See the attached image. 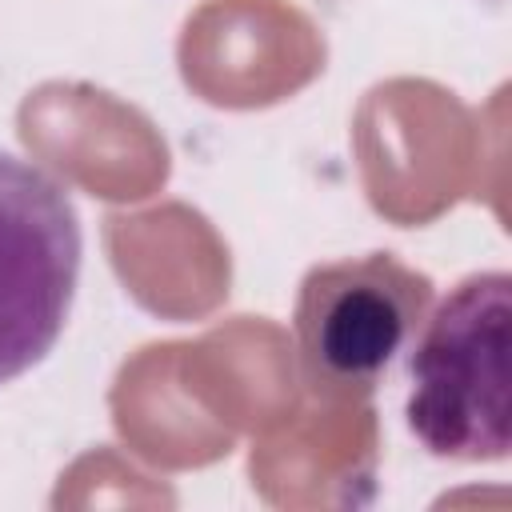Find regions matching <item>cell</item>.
<instances>
[{
  "mask_svg": "<svg viewBox=\"0 0 512 512\" xmlns=\"http://www.w3.org/2000/svg\"><path fill=\"white\" fill-rule=\"evenodd\" d=\"M404 420L420 448L456 464H500L512 448V276H464L408 348Z\"/></svg>",
  "mask_w": 512,
  "mask_h": 512,
  "instance_id": "obj_1",
  "label": "cell"
},
{
  "mask_svg": "<svg viewBox=\"0 0 512 512\" xmlns=\"http://www.w3.org/2000/svg\"><path fill=\"white\" fill-rule=\"evenodd\" d=\"M84 264L68 188L0 148V388L40 368L64 336Z\"/></svg>",
  "mask_w": 512,
  "mask_h": 512,
  "instance_id": "obj_2",
  "label": "cell"
},
{
  "mask_svg": "<svg viewBox=\"0 0 512 512\" xmlns=\"http://www.w3.org/2000/svg\"><path fill=\"white\" fill-rule=\"evenodd\" d=\"M432 308V280L392 252L316 264L300 280L296 336L316 380L372 388L412 348Z\"/></svg>",
  "mask_w": 512,
  "mask_h": 512,
  "instance_id": "obj_3",
  "label": "cell"
}]
</instances>
